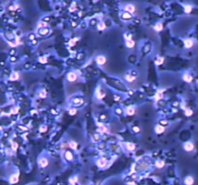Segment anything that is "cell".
Segmentation results:
<instances>
[{
    "instance_id": "cell-1",
    "label": "cell",
    "mask_w": 198,
    "mask_h": 185,
    "mask_svg": "<svg viewBox=\"0 0 198 185\" xmlns=\"http://www.w3.org/2000/svg\"><path fill=\"white\" fill-rule=\"evenodd\" d=\"M38 166L40 168H47L49 166V159L46 157H40L38 159Z\"/></svg>"
},
{
    "instance_id": "cell-2",
    "label": "cell",
    "mask_w": 198,
    "mask_h": 185,
    "mask_svg": "<svg viewBox=\"0 0 198 185\" xmlns=\"http://www.w3.org/2000/svg\"><path fill=\"white\" fill-rule=\"evenodd\" d=\"M183 148L186 152H191V151H193L194 149V144L191 141H186L183 144Z\"/></svg>"
},
{
    "instance_id": "cell-3",
    "label": "cell",
    "mask_w": 198,
    "mask_h": 185,
    "mask_svg": "<svg viewBox=\"0 0 198 185\" xmlns=\"http://www.w3.org/2000/svg\"><path fill=\"white\" fill-rule=\"evenodd\" d=\"M107 159L105 158H100V159H98L96 161V166L99 168V169H104L106 168V166H107Z\"/></svg>"
},
{
    "instance_id": "cell-4",
    "label": "cell",
    "mask_w": 198,
    "mask_h": 185,
    "mask_svg": "<svg viewBox=\"0 0 198 185\" xmlns=\"http://www.w3.org/2000/svg\"><path fill=\"white\" fill-rule=\"evenodd\" d=\"M95 60H96L97 65H100V66H102V65H104L106 63V61H107V59H106L105 56H103V55H99V56H96Z\"/></svg>"
},
{
    "instance_id": "cell-5",
    "label": "cell",
    "mask_w": 198,
    "mask_h": 185,
    "mask_svg": "<svg viewBox=\"0 0 198 185\" xmlns=\"http://www.w3.org/2000/svg\"><path fill=\"white\" fill-rule=\"evenodd\" d=\"M105 92L102 90L101 87H97L96 91H95V97L98 98V99H102L103 97H105Z\"/></svg>"
},
{
    "instance_id": "cell-6",
    "label": "cell",
    "mask_w": 198,
    "mask_h": 185,
    "mask_svg": "<svg viewBox=\"0 0 198 185\" xmlns=\"http://www.w3.org/2000/svg\"><path fill=\"white\" fill-rule=\"evenodd\" d=\"M194 45V41L193 39H191V38H186L184 40V46H185V48L186 49H190L192 48Z\"/></svg>"
},
{
    "instance_id": "cell-7",
    "label": "cell",
    "mask_w": 198,
    "mask_h": 185,
    "mask_svg": "<svg viewBox=\"0 0 198 185\" xmlns=\"http://www.w3.org/2000/svg\"><path fill=\"white\" fill-rule=\"evenodd\" d=\"M50 33V28L49 27H41L38 29V35L39 36H47Z\"/></svg>"
},
{
    "instance_id": "cell-8",
    "label": "cell",
    "mask_w": 198,
    "mask_h": 185,
    "mask_svg": "<svg viewBox=\"0 0 198 185\" xmlns=\"http://www.w3.org/2000/svg\"><path fill=\"white\" fill-rule=\"evenodd\" d=\"M194 177L192 175H187V176L185 177L184 179V183L185 185H193L194 184Z\"/></svg>"
},
{
    "instance_id": "cell-9",
    "label": "cell",
    "mask_w": 198,
    "mask_h": 185,
    "mask_svg": "<svg viewBox=\"0 0 198 185\" xmlns=\"http://www.w3.org/2000/svg\"><path fill=\"white\" fill-rule=\"evenodd\" d=\"M124 11L129 13V14H133L136 11V8H135V6L133 4H126L124 6Z\"/></svg>"
},
{
    "instance_id": "cell-10",
    "label": "cell",
    "mask_w": 198,
    "mask_h": 185,
    "mask_svg": "<svg viewBox=\"0 0 198 185\" xmlns=\"http://www.w3.org/2000/svg\"><path fill=\"white\" fill-rule=\"evenodd\" d=\"M84 102L85 101H84V99L82 97H75V98L72 99V103L75 106H81V105L84 104Z\"/></svg>"
},
{
    "instance_id": "cell-11",
    "label": "cell",
    "mask_w": 198,
    "mask_h": 185,
    "mask_svg": "<svg viewBox=\"0 0 198 185\" xmlns=\"http://www.w3.org/2000/svg\"><path fill=\"white\" fill-rule=\"evenodd\" d=\"M135 111H136V108H135L134 105H129V106H127L125 109V113L127 115H129V116L134 115V114H135Z\"/></svg>"
},
{
    "instance_id": "cell-12",
    "label": "cell",
    "mask_w": 198,
    "mask_h": 185,
    "mask_svg": "<svg viewBox=\"0 0 198 185\" xmlns=\"http://www.w3.org/2000/svg\"><path fill=\"white\" fill-rule=\"evenodd\" d=\"M77 78H78V75L75 72L72 71V72L67 73V80H68L69 82H75V81L77 80Z\"/></svg>"
},
{
    "instance_id": "cell-13",
    "label": "cell",
    "mask_w": 198,
    "mask_h": 185,
    "mask_svg": "<svg viewBox=\"0 0 198 185\" xmlns=\"http://www.w3.org/2000/svg\"><path fill=\"white\" fill-rule=\"evenodd\" d=\"M165 132V127H163L161 125H156L154 127V133H157V134H160V133H163Z\"/></svg>"
},
{
    "instance_id": "cell-14",
    "label": "cell",
    "mask_w": 198,
    "mask_h": 185,
    "mask_svg": "<svg viewBox=\"0 0 198 185\" xmlns=\"http://www.w3.org/2000/svg\"><path fill=\"white\" fill-rule=\"evenodd\" d=\"M121 18L124 20H129L132 19V14H129V13L124 11V12L121 13Z\"/></svg>"
},
{
    "instance_id": "cell-15",
    "label": "cell",
    "mask_w": 198,
    "mask_h": 185,
    "mask_svg": "<svg viewBox=\"0 0 198 185\" xmlns=\"http://www.w3.org/2000/svg\"><path fill=\"white\" fill-rule=\"evenodd\" d=\"M125 148H126L127 151L132 152V151H134L135 148H136V145L134 144V143H132V142H126L125 143Z\"/></svg>"
},
{
    "instance_id": "cell-16",
    "label": "cell",
    "mask_w": 198,
    "mask_h": 185,
    "mask_svg": "<svg viewBox=\"0 0 198 185\" xmlns=\"http://www.w3.org/2000/svg\"><path fill=\"white\" fill-rule=\"evenodd\" d=\"M183 80L185 81V82H186V83H190V82H192V80H193V77L191 76L190 74H188V73H185V74L183 75Z\"/></svg>"
},
{
    "instance_id": "cell-17",
    "label": "cell",
    "mask_w": 198,
    "mask_h": 185,
    "mask_svg": "<svg viewBox=\"0 0 198 185\" xmlns=\"http://www.w3.org/2000/svg\"><path fill=\"white\" fill-rule=\"evenodd\" d=\"M64 158L67 160L68 162H71L73 161V159H74V156H73V153L70 152V151H65L64 153Z\"/></svg>"
},
{
    "instance_id": "cell-18",
    "label": "cell",
    "mask_w": 198,
    "mask_h": 185,
    "mask_svg": "<svg viewBox=\"0 0 198 185\" xmlns=\"http://www.w3.org/2000/svg\"><path fill=\"white\" fill-rule=\"evenodd\" d=\"M154 166H155V168H157V169H162V168L165 166V162L163 161V160H156L155 163H154Z\"/></svg>"
},
{
    "instance_id": "cell-19",
    "label": "cell",
    "mask_w": 198,
    "mask_h": 185,
    "mask_svg": "<svg viewBox=\"0 0 198 185\" xmlns=\"http://www.w3.org/2000/svg\"><path fill=\"white\" fill-rule=\"evenodd\" d=\"M162 97H163V91H157V92L155 93V95H154V99H155L156 101H161Z\"/></svg>"
},
{
    "instance_id": "cell-20",
    "label": "cell",
    "mask_w": 198,
    "mask_h": 185,
    "mask_svg": "<svg viewBox=\"0 0 198 185\" xmlns=\"http://www.w3.org/2000/svg\"><path fill=\"white\" fill-rule=\"evenodd\" d=\"M68 181H69V184L76 185V184H77V182L79 181V177H78L77 175H74V176L70 177Z\"/></svg>"
},
{
    "instance_id": "cell-21",
    "label": "cell",
    "mask_w": 198,
    "mask_h": 185,
    "mask_svg": "<svg viewBox=\"0 0 198 185\" xmlns=\"http://www.w3.org/2000/svg\"><path fill=\"white\" fill-rule=\"evenodd\" d=\"M68 146L73 150H77L78 148V143L75 140H70L68 142Z\"/></svg>"
},
{
    "instance_id": "cell-22",
    "label": "cell",
    "mask_w": 198,
    "mask_h": 185,
    "mask_svg": "<svg viewBox=\"0 0 198 185\" xmlns=\"http://www.w3.org/2000/svg\"><path fill=\"white\" fill-rule=\"evenodd\" d=\"M125 46H126V48L132 49L135 47V42H134L133 39H132V40H127L125 41Z\"/></svg>"
},
{
    "instance_id": "cell-23",
    "label": "cell",
    "mask_w": 198,
    "mask_h": 185,
    "mask_svg": "<svg viewBox=\"0 0 198 185\" xmlns=\"http://www.w3.org/2000/svg\"><path fill=\"white\" fill-rule=\"evenodd\" d=\"M92 140L94 142H98V141L101 140V134L99 133H95L92 134Z\"/></svg>"
},
{
    "instance_id": "cell-24",
    "label": "cell",
    "mask_w": 198,
    "mask_h": 185,
    "mask_svg": "<svg viewBox=\"0 0 198 185\" xmlns=\"http://www.w3.org/2000/svg\"><path fill=\"white\" fill-rule=\"evenodd\" d=\"M184 11H185V13L186 14H190L191 13V11H192V6L189 4H186V5H184Z\"/></svg>"
},
{
    "instance_id": "cell-25",
    "label": "cell",
    "mask_w": 198,
    "mask_h": 185,
    "mask_svg": "<svg viewBox=\"0 0 198 185\" xmlns=\"http://www.w3.org/2000/svg\"><path fill=\"white\" fill-rule=\"evenodd\" d=\"M97 29L99 30V31H103V30H105L106 29V24L103 23V22H99L98 24H97Z\"/></svg>"
},
{
    "instance_id": "cell-26",
    "label": "cell",
    "mask_w": 198,
    "mask_h": 185,
    "mask_svg": "<svg viewBox=\"0 0 198 185\" xmlns=\"http://www.w3.org/2000/svg\"><path fill=\"white\" fill-rule=\"evenodd\" d=\"M154 29L155 30V31H157V32L161 31L162 29H163V24H162V23H157V24H155V25L154 26Z\"/></svg>"
},
{
    "instance_id": "cell-27",
    "label": "cell",
    "mask_w": 198,
    "mask_h": 185,
    "mask_svg": "<svg viewBox=\"0 0 198 185\" xmlns=\"http://www.w3.org/2000/svg\"><path fill=\"white\" fill-rule=\"evenodd\" d=\"M124 79H125V81L129 82V83H131V82H134V81L136 80V78H134L133 76H131L129 73H127V74H125V75H124Z\"/></svg>"
},
{
    "instance_id": "cell-28",
    "label": "cell",
    "mask_w": 198,
    "mask_h": 185,
    "mask_svg": "<svg viewBox=\"0 0 198 185\" xmlns=\"http://www.w3.org/2000/svg\"><path fill=\"white\" fill-rule=\"evenodd\" d=\"M163 62H164V58H163V56H157L156 60H154L155 65H161Z\"/></svg>"
},
{
    "instance_id": "cell-29",
    "label": "cell",
    "mask_w": 198,
    "mask_h": 185,
    "mask_svg": "<svg viewBox=\"0 0 198 185\" xmlns=\"http://www.w3.org/2000/svg\"><path fill=\"white\" fill-rule=\"evenodd\" d=\"M18 181H19V175H18V174H13V175H11V177H10V182H11L12 184L17 183Z\"/></svg>"
},
{
    "instance_id": "cell-30",
    "label": "cell",
    "mask_w": 198,
    "mask_h": 185,
    "mask_svg": "<svg viewBox=\"0 0 198 185\" xmlns=\"http://www.w3.org/2000/svg\"><path fill=\"white\" fill-rule=\"evenodd\" d=\"M97 133H99L100 134H102V133H108V129L106 128L105 126H103V127H100V128L97 129Z\"/></svg>"
},
{
    "instance_id": "cell-31",
    "label": "cell",
    "mask_w": 198,
    "mask_h": 185,
    "mask_svg": "<svg viewBox=\"0 0 198 185\" xmlns=\"http://www.w3.org/2000/svg\"><path fill=\"white\" fill-rule=\"evenodd\" d=\"M38 96H39V97H41V98H46L47 96H48V94H47V92H46L45 90H41L40 92L38 93Z\"/></svg>"
},
{
    "instance_id": "cell-32",
    "label": "cell",
    "mask_w": 198,
    "mask_h": 185,
    "mask_svg": "<svg viewBox=\"0 0 198 185\" xmlns=\"http://www.w3.org/2000/svg\"><path fill=\"white\" fill-rule=\"evenodd\" d=\"M185 115H186V117L192 116V115H193V111L190 108H186L185 109Z\"/></svg>"
},
{
    "instance_id": "cell-33",
    "label": "cell",
    "mask_w": 198,
    "mask_h": 185,
    "mask_svg": "<svg viewBox=\"0 0 198 185\" xmlns=\"http://www.w3.org/2000/svg\"><path fill=\"white\" fill-rule=\"evenodd\" d=\"M68 113H69V115H71V116H74V115H76V114H77V108H75V107L69 108L68 109Z\"/></svg>"
},
{
    "instance_id": "cell-34",
    "label": "cell",
    "mask_w": 198,
    "mask_h": 185,
    "mask_svg": "<svg viewBox=\"0 0 198 185\" xmlns=\"http://www.w3.org/2000/svg\"><path fill=\"white\" fill-rule=\"evenodd\" d=\"M38 61H39L40 63H42V65H45V63L48 62V59H47V56H40Z\"/></svg>"
},
{
    "instance_id": "cell-35",
    "label": "cell",
    "mask_w": 198,
    "mask_h": 185,
    "mask_svg": "<svg viewBox=\"0 0 198 185\" xmlns=\"http://www.w3.org/2000/svg\"><path fill=\"white\" fill-rule=\"evenodd\" d=\"M123 37H124V39H125V41L127 40H132V34L129 32H125L124 34H123Z\"/></svg>"
},
{
    "instance_id": "cell-36",
    "label": "cell",
    "mask_w": 198,
    "mask_h": 185,
    "mask_svg": "<svg viewBox=\"0 0 198 185\" xmlns=\"http://www.w3.org/2000/svg\"><path fill=\"white\" fill-rule=\"evenodd\" d=\"M10 79L12 81H15V80H18L19 79V74L17 72H14V73H12L11 75H10Z\"/></svg>"
},
{
    "instance_id": "cell-37",
    "label": "cell",
    "mask_w": 198,
    "mask_h": 185,
    "mask_svg": "<svg viewBox=\"0 0 198 185\" xmlns=\"http://www.w3.org/2000/svg\"><path fill=\"white\" fill-rule=\"evenodd\" d=\"M128 73H129L131 76H133L134 78H137V76H138V71H137V70H135V69H132V70H130Z\"/></svg>"
},
{
    "instance_id": "cell-38",
    "label": "cell",
    "mask_w": 198,
    "mask_h": 185,
    "mask_svg": "<svg viewBox=\"0 0 198 185\" xmlns=\"http://www.w3.org/2000/svg\"><path fill=\"white\" fill-rule=\"evenodd\" d=\"M39 131H40V133H46V132L48 131V127H47L46 125L40 126V128H39Z\"/></svg>"
},
{
    "instance_id": "cell-39",
    "label": "cell",
    "mask_w": 198,
    "mask_h": 185,
    "mask_svg": "<svg viewBox=\"0 0 198 185\" xmlns=\"http://www.w3.org/2000/svg\"><path fill=\"white\" fill-rule=\"evenodd\" d=\"M18 129L20 130V132H27V131H28V129H27L26 127H24V126H22V125L18 126Z\"/></svg>"
},
{
    "instance_id": "cell-40",
    "label": "cell",
    "mask_w": 198,
    "mask_h": 185,
    "mask_svg": "<svg viewBox=\"0 0 198 185\" xmlns=\"http://www.w3.org/2000/svg\"><path fill=\"white\" fill-rule=\"evenodd\" d=\"M168 124H169V123H168V121L165 120V119H163V120H160V121H159V125L163 126V127H165V126H167Z\"/></svg>"
},
{
    "instance_id": "cell-41",
    "label": "cell",
    "mask_w": 198,
    "mask_h": 185,
    "mask_svg": "<svg viewBox=\"0 0 198 185\" xmlns=\"http://www.w3.org/2000/svg\"><path fill=\"white\" fill-rule=\"evenodd\" d=\"M78 40H79L78 38H74V39H72V40H70V41H69V43H68L69 46H71V47H73V46L75 45V43H76V42H77Z\"/></svg>"
},
{
    "instance_id": "cell-42",
    "label": "cell",
    "mask_w": 198,
    "mask_h": 185,
    "mask_svg": "<svg viewBox=\"0 0 198 185\" xmlns=\"http://www.w3.org/2000/svg\"><path fill=\"white\" fill-rule=\"evenodd\" d=\"M132 131H133V133H139L140 131H141V129H140L139 127H137V126H134V127H132Z\"/></svg>"
},
{
    "instance_id": "cell-43",
    "label": "cell",
    "mask_w": 198,
    "mask_h": 185,
    "mask_svg": "<svg viewBox=\"0 0 198 185\" xmlns=\"http://www.w3.org/2000/svg\"><path fill=\"white\" fill-rule=\"evenodd\" d=\"M114 101H121L122 99V97L121 96H118V95H114Z\"/></svg>"
},
{
    "instance_id": "cell-44",
    "label": "cell",
    "mask_w": 198,
    "mask_h": 185,
    "mask_svg": "<svg viewBox=\"0 0 198 185\" xmlns=\"http://www.w3.org/2000/svg\"><path fill=\"white\" fill-rule=\"evenodd\" d=\"M47 25H48V24H47V23H46V22H41L40 24H38V27H39V28H41V27H47Z\"/></svg>"
},
{
    "instance_id": "cell-45",
    "label": "cell",
    "mask_w": 198,
    "mask_h": 185,
    "mask_svg": "<svg viewBox=\"0 0 198 185\" xmlns=\"http://www.w3.org/2000/svg\"><path fill=\"white\" fill-rule=\"evenodd\" d=\"M116 113H117V115L121 116V115H122V113H123V110H122L121 108H117L116 109Z\"/></svg>"
},
{
    "instance_id": "cell-46",
    "label": "cell",
    "mask_w": 198,
    "mask_h": 185,
    "mask_svg": "<svg viewBox=\"0 0 198 185\" xmlns=\"http://www.w3.org/2000/svg\"><path fill=\"white\" fill-rule=\"evenodd\" d=\"M12 149L14 151H16L18 149V143L17 142H12Z\"/></svg>"
},
{
    "instance_id": "cell-47",
    "label": "cell",
    "mask_w": 198,
    "mask_h": 185,
    "mask_svg": "<svg viewBox=\"0 0 198 185\" xmlns=\"http://www.w3.org/2000/svg\"><path fill=\"white\" fill-rule=\"evenodd\" d=\"M106 119H107V115H106V114H101V115L99 116V120L100 121L106 120Z\"/></svg>"
},
{
    "instance_id": "cell-48",
    "label": "cell",
    "mask_w": 198,
    "mask_h": 185,
    "mask_svg": "<svg viewBox=\"0 0 198 185\" xmlns=\"http://www.w3.org/2000/svg\"><path fill=\"white\" fill-rule=\"evenodd\" d=\"M3 73L6 74V75H11V72H10V70L8 68H4L3 69Z\"/></svg>"
},
{
    "instance_id": "cell-49",
    "label": "cell",
    "mask_w": 198,
    "mask_h": 185,
    "mask_svg": "<svg viewBox=\"0 0 198 185\" xmlns=\"http://www.w3.org/2000/svg\"><path fill=\"white\" fill-rule=\"evenodd\" d=\"M104 148H105V143L101 142V143L98 144V149H104Z\"/></svg>"
},
{
    "instance_id": "cell-50",
    "label": "cell",
    "mask_w": 198,
    "mask_h": 185,
    "mask_svg": "<svg viewBox=\"0 0 198 185\" xmlns=\"http://www.w3.org/2000/svg\"><path fill=\"white\" fill-rule=\"evenodd\" d=\"M10 55L12 56H14L15 55H16V50H14V49H12L11 51H10Z\"/></svg>"
},
{
    "instance_id": "cell-51",
    "label": "cell",
    "mask_w": 198,
    "mask_h": 185,
    "mask_svg": "<svg viewBox=\"0 0 198 185\" xmlns=\"http://www.w3.org/2000/svg\"><path fill=\"white\" fill-rule=\"evenodd\" d=\"M10 61H11V62H16V61H17V58H16V56H11V59H10Z\"/></svg>"
},
{
    "instance_id": "cell-52",
    "label": "cell",
    "mask_w": 198,
    "mask_h": 185,
    "mask_svg": "<svg viewBox=\"0 0 198 185\" xmlns=\"http://www.w3.org/2000/svg\"><path fill=\"white\" fill-rule=\"evenodd\" d=\"M30 67H31V65H30V63H25V65H24V68L25 69H29Z\"/></svg>"
},
{
    "instance_id": "cell-53",
    "label": "cell",
    "mask_w": 198,
    "mask_h": 185,
    "mask_svg": "<svg viewBox=\"0 0 198 185\" xmlns=\"http://www.w3.org/2000/svg\"><path fill=\"white\" fill-rule=\"evenodd\" d=\"M29 39L31 41L35 40V35H34V34H30V35H29Z\"/></svg>"
},
{
    "instance_id": "cell-54",
    "label": "cell",
    "mask_w": 198,
    "mask_h": 185,
    "mask_svg": "<svg viewBox=\"0 0 198 185\" xmlns=\"http://www.w3.org/2000/svg\"><path fill=\"white\" fill-rule=\"evenodd\" d=\"M16 9H18V6H17V5H14L13 7H10V10H16Z\"/></svg>"
},
{
    "instance_id": "cell-55",
    "label": "cell",
    "mask_w": 198,
    "mask_h": 185,
    "mask_svg": "<svg viewBox=\"0 0 198 185\" xmlns=\"http://www.w3.org/2000/svg\"><path fill=\"white\" fill-rule=\"evenodd\" d=\"M128 95H129V96H133V95H134V91H129Z\"/></svg>"
},
{
    "instance_id": "cell-56",
    "label": "cell",
    "mask_w": 198,
    "mask_h": 185,
    "mask_svg": "<svg viewBox=\"0 0 198 185\" xmlns=\"http://www.w3.org/2000/svg\"><path fill=\"white\" fill-rule=\"evenodd\" d=\"M32 44H33V45H36V44H37V41H36V40H33V41H32Z\"/></svg>"
},
{
    "instance_id": "cell-57",
    "label": "cell",
    "mask_w": 198,
    "mask_h": 185,
    "mask_svg": "<svg viewBox=\"0 0 198 185\" xmlns=\"http://www.w3.org/2000/svg\"><path fill=\"white\" fill-rule=\"evenodd\" d=\"M0 65H4V61H0Z\"/></svg>"
},
{
    "instance_id": "cell-58",
    "label": "cell",
    "mask_w": 198,
    "mask_h": 185,
    "mask_svg": "<svg viewBox=\"0 0 198 185\" xmlns=\"http://www.w3.org/2000/svg\"><path fill=\"white\" fill-rule=\"evenodd\" d=\"M52 113H53V114H57V112H56V110H53V109L52 110Z\"/></svg>"
},
{
    "instance_id": "cell-59",
    "label": "cell",
    "mask_w": 198,
    "mask_h": 185,
    "mask_svg": "<svg viewBox=\"0 0 198 185\" xmlns=\"http://www.w3.org/2000/svg\"><path fill=\"white\" fill-rule=\"evenodd\" d=\"M0 112H1V108H0Z\"/></svg>"
}]
</instances>
